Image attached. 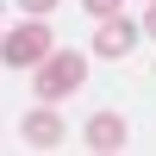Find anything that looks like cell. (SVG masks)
Wrapping results in <instances>:
<instances>
[{
    "instance_id": "cell-1",
    "label": "cell",
    "mask_w": 156,
    "mask_h": 156,
    "mask_svg": "<svg viewBox=\"0 0 156 156\" xmlns=\"http://www.w3.org/2000/svg\"><path fill=\"white\" fill-rule=\"evenodd\" d=\"M81 75H87V56H81V50H50V56L37 62V94H44V100H62V94L81 87Z\"/></svg>"
},
{
    "instance_id": "cell-2",
    "label": "cell",
    "mask_w": 156,
    "mask_h": 156,
    "mask_svg": "<svg viewBox=\"0 0 156 156\" xmlns=\"http://www.w3.org/2000/svg\"><path fill=\"white\" fill-rule=\"evenodd\" d=\"M50 50H56V37H50V31H44L37 19H25V25H12V31L0 37V56H6L12 69H37V62H44Z\"/></svg>"
},
{
    "instance_id": "cell-3",
    "label": "cell",
    "mask_w": 156,
    "mask_h": 156,
    "mask_svg": "<svg viewBox=\"0 0 156 156\" xmlns=\"http://www.w3.org/2000/svg\"><path fill=\"white\" fill-rule=\"evenodd\" d=\"M87 150H100V156L125 150V119L119 112H94V119H87Z\"/></svg>"
},
{
    "instance_id": "cell-4",
    "label": "cell",
    "mask_w": 156,
    "mask_h": 156,
    "mask_svg": "<svg viewBox=\"0 0 156 156\" xmlns=\"http://www.w3.org/2000/svg\"><path fill=\"white\" fill-rule=\"evenodd\" d=\"M131 37H137V25L112 12V19H100V31H94V50H100V56H125V50H131Z\"/></svg>"
},
{
    "instance_id": "cell-5",
    "label": "cell",
    "mask_w": 156,
    "mask_h": 156,
    "mask_svg": "<svg viewBox=\"0 0 156 156\" xmlns=\"http://www.w3.org/2000/svg\"><path fill=\"white\" fill-rule=\"evenodd\" d=\"M25 144H37V150H56V144H62V119H56L50 106H37L31 119H25Z\"/></svg>"
},
{
    "instance_id": "cell-6",
    "label": "cell",
    "mask_w": 156,
    "mask_h": 156,
    "mask_svg": "<svg viewBox=\"0 0 156 156\" xmlns=\"http://www.w3.org/2000/svg\"><path fill=\"white\" fill-rule=\"evenodd\" d=\"M87 12H94V19H112V12H119V0H81Z\"/></svg>"
},
{
    "instance_id": "cell-7",
    "label": "cell",
    "mask_w": 156,
    "mask_h": 156,
    "mask_svg": "<svg viewBox=\"0 0 156 156\" xmlns=\"http://www.w3.org/2000/svg\"><path fill=\"white\" fill-rule=\"evenodd\" d=\"M19 6H25V12H31V19H44V12H50V6H56V0H19Z\"/></svg>"
},
{
    "instance_id": "cell-8",
    "label": "cell",
    "mask_w": 156,
    "mask_h": 156,
    "mask_svg": "<svg viewBox=\"0 0 156 156\" xmlns=\"http://www.w3.org/2000/svg\"><path fill=\"white\" fill-rule=\"evenodd\" d=\"M144 25H150V37H156V0H150V19H144Z\"/></svg>"
}]
</instances>
